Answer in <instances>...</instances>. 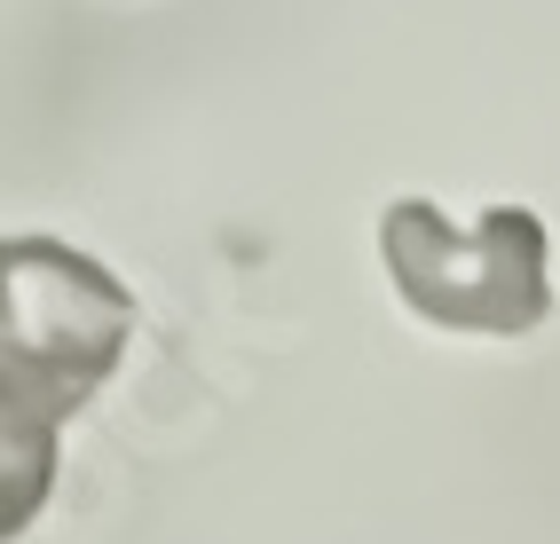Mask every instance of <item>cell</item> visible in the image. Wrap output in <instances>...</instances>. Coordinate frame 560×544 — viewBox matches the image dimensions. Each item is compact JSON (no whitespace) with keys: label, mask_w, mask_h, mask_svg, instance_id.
Segmentation results:
<instances>
[{"label":"cell","mask_w":560,"mask_h":544,"mask_svg":"<svg viewBox=\"0 0 560 544\" xmlns=\"http://www.w3.org/2000/svg\"><path fill=\"white\" fill-rule=\"evenodd\" d=\"M135 340V293L63 237H0V403L71 426Z\"/></svg>","instance_id":"6da1fadb"},{"label":"cell","mask_w":560,"mask_h":544,"mask_svg":"<svg viewBox=\"0 0 560 544\" xmlns=\"http://www.w3.org/2000/svg\"><path fill=\"white\" fill-rule=\"evenodd\" d=\"M380 252L410 316L442 323V332L521 340L552 316V237L529 205H490L474 229H458L442 205L395 198L380 213Z\"/></svg>","instance_id":"7a4b0ae2"},{"label":"cell","mask_w":560,"mask_h":544,"mask_svg":"<svg viewBox=\"0 0 560 544\" xmlns=\"http://www.w3.org/2000/svg\"><path fill=\"white\" fill-rule=\"evenodd\" d=\"M56 458H63V426L0 403V544H16L40 521V505L56 489Z\"/></svg>","instance_id":"3957f363"}]
</instances>
